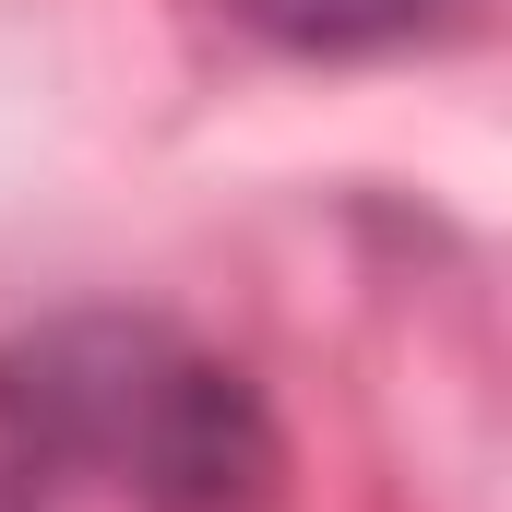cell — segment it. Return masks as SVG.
<instances>
[{
	"label": "cell",
	"mask_w": 512,
	"mask_h": 512,
	"mask_svg": "<svg viewBox=\"0 0 512 512\" xmlns=\"http://www.w3.org/2000/svg\"><path fill=\"white\" fill-rule=\"evenodd\" d=\"M274 48H382V36H417L441 0H239Z\"/></svg>",
	"instance_id": "2"
},
{
	"label": "cell",
	"mask_w": 512,
	"mask_h": 512,
	"mask_svg": "<svg viewBox=\"0 0 512 512\" xmlns=\"http://www.w3.org/2000/svg\"><path fill=\"white\" fill-rule=\"evenodd\" d=\"M36 489H48V477H36L24 453H0V512H36Z\"/></svg>",
	"instance_id": "3"
},
{
	"label": "cell",
	"mask_w": 512,
	"mask_h": 512,
	"mask_svg": "<svg viewBox=\"0 0 512 512\" xmlns=\"http://www.w3.org/2000/svg\"><path fill=\"white\" fill-rule=\"evenodd\" d=\"M0 453L36 477H120L143 512H251L274 489L262 393L167 322H48L0 346Z\"/></svg>",
	"instance_id": "1"
}]
</instances>
